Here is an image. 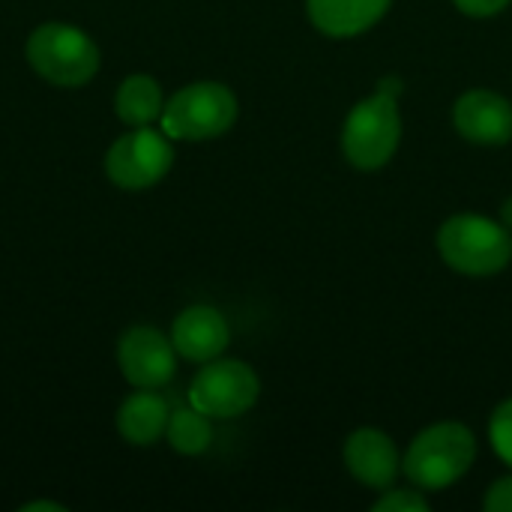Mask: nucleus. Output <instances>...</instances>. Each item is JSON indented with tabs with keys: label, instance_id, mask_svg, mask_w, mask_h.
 I'll list each match as a JSON object with an SVG mask.
<instances>
[{
	"label": "nucleus",
	"instance_id": "0eeeda50",
	"mask_svg": "<svg viewBox=\"0 0 512 512\" xmlns=\"http://www.w3.org/2000/svg\"><path fill=\"white\" fill-rule=\"evenodd\" d=\"M261 396L255 369L243 360H210L189 387V402L210 420L243 417Z\"/></svg>",
	"mask_w": 512,
	"mask_h": 512
},
{
	"label": "nucleus",
	"instance_id": "f3484780",
	"mask_svg": "<svg viewBox=\"0 0 512 512\" xmlns=\"http://www.w3.org/2000/svg\"><path fill=\"white\" fill-rule=\"evenodd\" d=\"M375 512H429V498L423 489L411 486V489H384L381 498L372 504Z\"/></svg>",
	"mask_w": 512,
	"mask_h": 512
},
{
	"label": "nucleus",
	"instance_id": "1a4fd4ad",
	"mask_svg": "<svg viewBox=\"0 0 512 512\" xmlns=\"http://www.w3.org/2000/svg\"><path fill=\"white\" fill-rule=\"evenodd\" d=\"M456 132L480 147H504L512 141V102L498 90H468L453 105Z\"/></svg>",
	"mask_w": 512,
	"mask_h": 512
},
{
	"label": "nucleus",
	"instance_id": "f8f14e48",
	"mask_svg": "<svg viewBox=\"0 0 512 512\" xmlns=\"http://www.w3.org/2000/svg\"><path fill=\"white\" fill-rule=\"evenodd\" d=\"M393 0H306V15L312 27L330 39H354L372 30Z\"/></svg>",
	"mask_w": 512,
	"mask_h": 512
},
{
	"label": "nucleus",
	"instance_id": "aec40b11",
	"mask_svg": "<svg viewBox=\"0 0 512 512\" xmlns=\"http://www.w3.org/2000/svg\"><path fill=\"white\" fill-rule=\"evenodd\" d=\"M501 222L512 231V195L504 201V207H501Z\"/></svg>",
	"mask_w": 512,
	"mask_h": 512
},
{
	"label": "nucleus",
	"instance_id": "dca6fc26",
	"mask_svg": "<svg viewBox=\"0 0 512 512\" xmlns=\"http://www.w3.org/2000/svg\"><path fill=\"white\" fill-rule=\"evenodd\" d=\"M489 441L498 459L512 471V399H504L489 417Z\"/></svg>",
	"mask_w": 512,
	"mask_h": 512
},
{
	"label": "nucleus",
	"instance_id": "7ed1b4c3",
	"mask_svg": "<svg viewBox=\"0 0 512 512\" xmlns=\"http://www.w3.org/2000/svg\"><path fill=\"white\" fill-rule=\"evenodd\" d=\"M435 246L450 270L474 279L498 276L512 261V231L480 213L450 216L438 228Z\"/></svg>",
	"mask_w": 512,
	"mask_h": 512
},
{
	"label": "nucleus",
	"instance_id": "f257e3e1",
	"mask_svg": "<svg viewBox=\"0 0 512 512\" xmlns=\"http://www.w3.org/2000/svg\"><path fill=\"white\" fill-rule=\"evenodd\" d=\"M402 141V114H399V81L384 78L378 90L360 99L342 123V156L357 171L384 168Z\"/></svg>",
	"mask_w": 512,
	"mask_h": 512
},
{
	"label": "nucleus",
	"instance_id": "423d86ee",
	"mask_svg": "<svg viewBox=\"0 0 512 512\" xmlns=\"http://www.w3.org/2000/svg\"><path fill=\"white\" fill-rule=\"evenodd\" d=\"M174 165L171 138L150 126H132L105 153V174L114 186L138 192L168 177Z\"/></svg>",
	"mask_w": 512,
	"mask_h": 512
},
{
	"label": "nucleus",
	"instance_id": "9d476101",
	"mask_svg": "<svg viewBox=\"0 0 512 512\" xmlns=\"http://www.w3.org/2000/svg\"><path fill=\"white\" fill-rule=\"evenodd\" d=\"M348 474L375 492H384L396 483L402 471V456L393 444V438L381 429H357L348 435L345 450H342Z\"/></svg>",
	"mask_w": 512,
	"mask_h": 512
},
{
	"label": "nucleus",
	"instance_id": "9b49d317",
	"mask_svg": "<svg viewBox=\"0 0 512 512\" xmlns=\"http://www.w3.org/2000/svg\"><path fill=\"white\" fill-rule=\"evenodd\" d=\"M171 342L177 348V354L189 363H210L216 357L225 354L228 342H231V330L228 321L219 309L213 306H189L174 318L171 327Z\"/></svg>",
	"mask_w": 512,
	"mask_h": 512
},
{
	"label": "nucleus",
	"instance_id": "2eb2a0df",
	"mask_svg": "<svg viewBox=\"0 0 512 512\" xmlns=\"http://www.w3.org/2000/svg\"><path fill=\"white\" fill-rule=\"evenodd\" d=\"M165 441L183 456H201L213 444V423L198 408H180L168 420Z\"/></svg>",
	"mask_w": 512,
	"mask_h": 512
},
{
	"label": "nucleus",
	"instance_id": "f03ea898",
	"mask_svg": "<svg viewBox=\"0 0 512 512\" xmlns=\"http://www.w3.org/2000/svg\"><path fill=\"white\" fill-rule=\"evenodd\" d=\"M477 459V438L465 423L441 420L423 429L402 456V471L411 486L441 492L459 483Z\"/></svg>",
	"mask_w": 512,
	"mask_h": 512
},
{
	"label": "nucleus",
	"instance_id": "39448f33",
	"mask_svg": "<svg viewBox=\"0 0 512 512\" xmlns=\"http://www.w3.org/2000/svg\"><path fill=\"white\" fill-rule=\"evenodd\" d=\"M240 105L231 87L219 81H195L177 90L162 108V132L177 141H210L237 123Z\"/></svg>",
	"mask_w": 512,
	"mask_h": 512
},
{
	"label": "nucleus",
	"instance_id": "6e6552de",
	"mask_svg": "<svg viewBox=\"0 0 512 512\" xmlns=\"http://www.w3.org/2000/svg\"><path fill=\"white\" fill-rule=\"evenodd\" d=\"M117 366L123 372V378L132 387H144V390H156L162 384H168L177 372V348L174 342L147 324L129 327L120 342H117Z\"/></svg>",
	"mask_w": 512,
	"mask_h": 512
},
{
	"label": "nucleus",
	"instance_id": "ddd939ff",
	"mask_svg": "<svg viewBox=\"0 0 512 512\" xmlns=\"http://www.w3.org/2000/svg\"><path fill=\"white\" fill-rule=\"evenodd\" d=\"M168 420H171L168 402L159 393L138 387V393H132L117 411V432L132 447H153L156 441L165 438Z\"/></svg>",
	"mask_w": 512,
	"mask_h": 512
},
{
	"label": "nucleus",
	"instance_id": "a211bd4d",
	"mask_svg": "<svg viewBox=\"0 0 512 512\" xmlns=\"http://www.w3.org/2000/svg\"><path fill=\"white\" fill-rule=\"evenodd\" d=\"M483 507L489 512H512V474L495 480L483 498Z\"/></svg>",
	"mask_w": 512,
	"mask_h": 512
},
{
	"label": "nucleus",
	"instance_id": "20e7f679",
	"mask_svg": "<svg viewBox=\"0 0 512 512\" xmlns=\"http://www.w3.org/2000/svg\"><path fill=\"white\" fill-rule=\"evenodd\" d=\"M24 51L33 72L54 87H84L99 72V45L75 24H39Z\"/></svg>",
	"mask_w": 512,
	"mask_h": 512
},
{
	"label": "nucleus",
	"instance_id": "6ab92c4d",
	"mask_svg": "<svg viewBox=\"0 0 512 512\" xmlns=\"http://www.w3.org/2000/svg\"><path fill=\"white\" fill-rule=\"evenodd\" d=\"M459 12L471 15V18H495L501 15L512 0H453Z\"/></svg>",
	"mask_w": 512,
	"mask_h": 512
},
{
	"label": "nucleus",
	"instance_id": "4468645a",
	"mask_svg": "<svg viewBox=\"0 0 512 512\" xmlns=\"http://www.w3.org/2000/svg\"><path fill=\"white\" fill-rule=\"evenodd\" d=\"M162 108H165V96L153 75L138 72L123 78V84L117 87L114 111L126 126H150L153 120L162 117Z\"/></svg>",
	"mask_w": 512,
	"mask_h": 512
}]
</instances>
